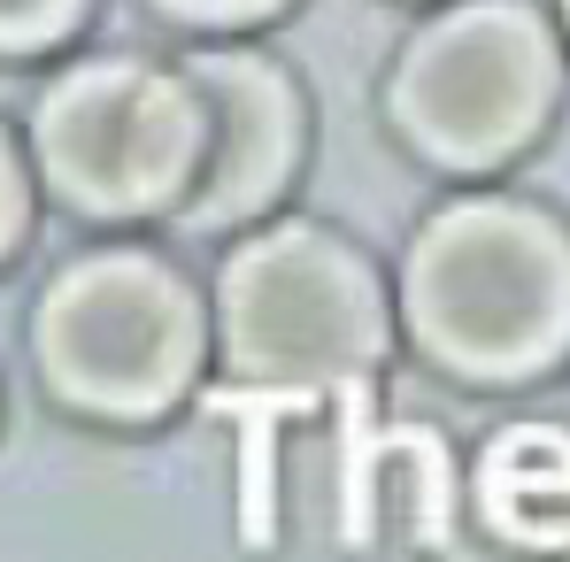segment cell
Instances as JSON below:
<instances>
[{
	"label": "cell",
	"instance_id": "obj_1",
	"mask_svg": "<svg viewBox=\"0 0 570 562\" xmlns=\"http://www.w3.org/2000/svg\"><path fill=\"white\" fill-rule=\"evenodd\" d=\"M409 332L455 377H532L570 355V239L517 200H455L409 247Z\"/></svg>",
	"mask_w": 570,
	"mask_h": 562
},
{
	"label": "cell",
	"instance_id": "obj_2",
	"mask_svg": "<svg viewBox=\"0 0 570 562\" xmlns=\"http://www.w3.org/2000/svg\"><path fill=\"white\" fill-rule=\"evenodd\" d=\"M224 371L255 393L316 401L379 363L385 300L363 255L316 224H271L224 263Z\"/></svg>",
	"mask_w": 570,
	"mask_h": 562
},
{
	"label": "cell",
	"instance_id": "obj_3",
	"mask_svg": "<svg viewBox=\"0 0 570 562\" xmlns=\"http://www.w3.org/2000/svg\"><path fill=\"white\" fill-rule=\"evenodd\" d=\"M31 355L70 408L163 416L200 371V308L155 255H86L47 285Z\"/></svg>",
	"mask_w": 570,
	"mask_h": 562
},
{
	"label": "cell",
	"instance_id": "obj_4",
	"mask_svg": "<svg viewBox=\"0 0 570 562\" xmlns=\"http://www.w3.org/2000/svg\"><path fill=\"white\" fill-rule=\"evenodd\" d=\"M39 178L86 216H139L193 193L208 116L193 78L147 62H86L55 78V93L31 116Z\"/></svg>",
	"mask_w": 570,
	"mask_h": 562
},
{
	"label": "cell",
	"instance_id": "obj_5",
	"mask_svg": "<svg viewBox=\"0 0 570 562\" xmlns=\"http://www.w3.org/2000/svg\"><path fill=\"white\" fill-rule=\"evenodd\" d=\"M556 100V39L517 0H478L440 16L393 78V124L448 170L517 155Z\"/></svg>",
	"mask_w": 570,
	"mask_h": 562
},
{
	"label": "cell",
	"instance_id": "obj_6",
	"mask_svg": "<svg viewBox=\"0 0 570 562\" xmlns=\"http://www.w3.org/2000/svg\"><path fill=\"white\" fill-rule=\"evenodd\" d=\"M186 78L200 93V116H208V147H200V170H193V193L178 200V216L193 231L239 224L293 178L301 108L285 93V78L255 55H200V62H186Z\"/></svg>",
	"mask_w": 570,
	"mask_h": 562
},
{
	"label": "cell",
	"instance_id": "obj_7",
	"mask_svg": "<svg viewBox=\"0 0 570 562\" xmlns=\"http://www.w3.org/2000/svg\"><path fill=\"white\" fill-rule=\"evenodd\" d=\"M440 562H570V432L509 424L471 463Z\"/></svg>",
	"mask_w": 570,
	"mask_h": 562
},
{
	"label": "cell",
	"instance_id": "obj_8",
	"mask_svg": "<svg viewBox=\"0 0 570 562\" xmlns=\"http://www.w3.org/2000/svg\"><path fill=\"white\" fill-rule=\"evenodd\" d=\"M70 16H78V0H0V47L8 55L47 47V39L70 31Z\"/></svg>",
	"mask_w": 570,
	"mask_h": 562
},
{
	"label": "cell",
	"instance_id": "obj_9",
	"mask_svg": "<svg viewBox=\"0 0 570 562\" xmlns=\"http://www.w3.org/2000/svg\"><path fill=\"white\" fill-rule=\"evenodd\" d=\"M23 208H31V193H23V170H16V147L0 139V255L23 239Z\"/></svg>",
	"mask_w": 570,
	"mask_h": 562
},
{
	"label": "cell",
	"instance_id": "obj_10",
	"mask_svg": "<svg viewBox=\"0 0 570 562\" xmlns=\"http://www.w3.org/2000/svg\"><path fill=\"white\" fill-rule=\"evenodd\" d=\"M170 16H193V23H247V16H263V8H278V0H163Z\"/></svg>",
	"mask_w": 570,
	"mask_h": 562
},
{
	"label": "cell",
	"instance_id": "obj_11",
	"mask_svg": "<svg viewBox=\"0 0 570 562\" xmlns=\"http://www.w3.org/2000/svg\"><path fill=\"white\" fill-rule=\"evenodd\" d=\"M563 8H570V0H563Z\"/></svg>",
	"mask_w": 570,
	"mask_h": 562
}]
</instances>
